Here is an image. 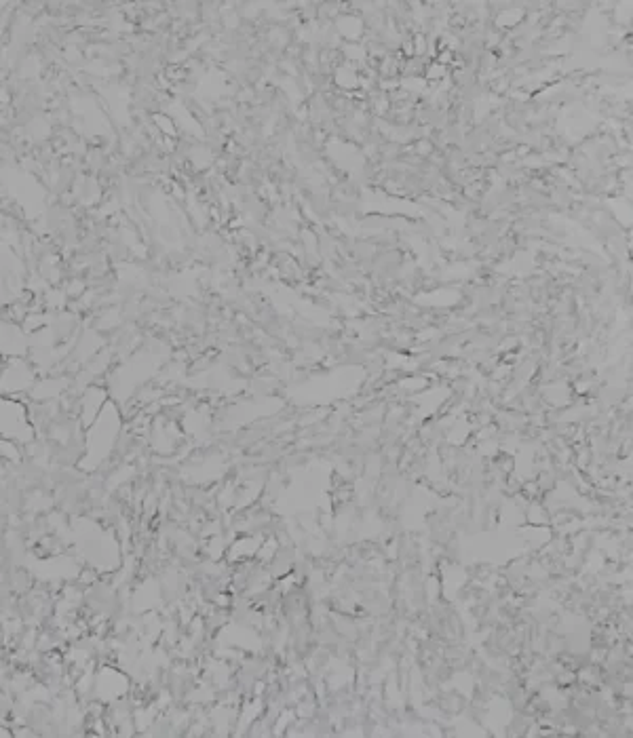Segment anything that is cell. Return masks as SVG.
<instances>
[{
    "label": "cell",
    "instance_id": "6da1fadb",
    "mask_svg": "<svg viewBox=\"0 0 633 738\" xmlns=\"http://www.w3.org/2000/svg\"><path fill=\"white\" fill-rule=\"evenodd\" d=\"M0 435L5 441H30V418L19 401L0 397Z\"/></svg>",
    "mask_w": 633,
    "mask_h": 738
}]
</instances>
